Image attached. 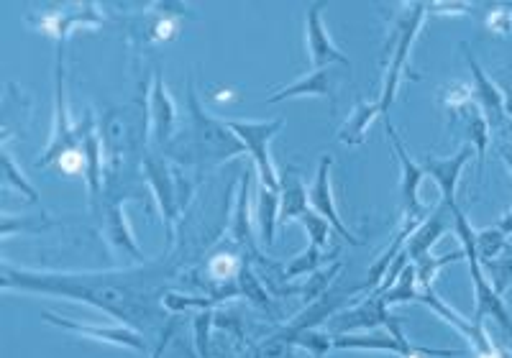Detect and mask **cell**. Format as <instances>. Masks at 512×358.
<instances>
[{
	"label": "cell",
	"mask_w": 512,
	"mask_h": 358,
	"mask_svg": "<svg viewBox=\"0 0 512 358\" xmlns=\"http://www.w3.org/2000/svg\"><path fill=\"white\" fill-rule=\"evenodd\" d=\"M474 241H477V254L479 261H492L507 249V236L497 226L482 228V231L474 233Z\"/></svg>",
	"instance_id": "obj_35"
},
{
	"label": "cell",
	"mask_w": 512,
	"mask_h": 358,
	"mask_svg": "<svg viewBox=\"0 0 512 358\" xmlns=\"http://www.w3.org/2000/svg\"><path fill=\"white\" fill-rule=\"evenodd\" d=\"M382 297L387 305H400V302H410L418 297V274H415L413 261H410V264L402 269V274L397 277V282L392 284V287L387 289Z\"/></svg>",
	"instance_id": "obj_31"
},
{
	"label": "cell",
	"mask_w": 512,
	"mask_h": 358,
	"mask_svg": "<svg viewBox=\"0 0 512 358\" xmlns=\"http://www.w3.org/2000/svg\"><path fill=\"white\" fill-rule=\"evenodd\" d=\"M384 128H387V136L392 141V149H395L397 159H400V169H402V182H400V192H402V208H405V215H413V218L425 220L428 218V208L420 203V182H423V169L415 159H410L408 149L402 144V139L397 136L395 126L390 123V118L384 116Z\"/></svg>",
	"instance_id": "obj_15"
},
{
	"label": "cell",
	"mask_w": 512,
	"mask_h": 358,
	"mask_svg": "<svg viewBox=\"0 0 512 358\" xmlns=\"http://www.w3.org/2000/svg\"><path fill=\"white\" fill-rule=\"evenodd\" d=\"M331 167H333L331 156H323L318 164V172H315L313 185H310V190H308V200H310V205H313L315 213L323 215V218L331 223L333 231H336L338 236L344 238V241H349L351 246H359L361 243L359 238H356L354 233L346 228V223L341 220V215H338L336 200H333V190H331Z\"/></svg>",
	"instance_id": "obj_17"
},
{
	"label": "cell",
	"mask_w": 512,
	"mask_h": 358,
	"mask_svg": "<svg viewBox=\"0 0 512 358\" xmlns=\"http://www.w3.org/2000/svg\"><path fill=\"white\" fill-rule=\"evenodd\" d=\"M256 223H259V241L264 246L274 243V228L280 223V192L267 190L259 185V197H256Z\"/></svg>",
	"instance_id": "obj_26"
},
{
	"label": "cell",
	"mask_w": 512,
	"mask_h": 358,
	"mask_svg": "<svg viewBox=\"0 0 512 358\" xmlns=\"http://www.w3.org/2000/svg\"><path fill=\"white\" fill-rule=\"evenodd\" d=\"M502 8H505V6H502ZM487 26L492 31H497V34H510V31H512V13L507 11V8H505V11H495L492 16L487 18Z\"/></svg>",
	"instance_id": "obj_40"
},
{
	"label": "cell",
	"mask_w": 512,
	"mask_h": 358,
	"mask_svg": "<svg viewBox=\"0 0 512 358\" xmlns=\"http://www.w3.org/2000/svg\"><path fill=\"white\" fill-rule=\"evenodd\" d=\"M172 279L175 269L164 259L113 272H39L11 264L0 269L3 292L85 302L134 330H149L164 320L162 297Z\"/></svg>",
	"instance_id": "obj_1"
},
{
	"label": "cell",
	"mask_w": 512,
	"mask_h": 358,
	"mask_svg": "<svg viewBox=\"0 0 512 358\" xmlns=\"http://www.w3.org/2000/svg\"><path fill=\"white\" fill-rule=\"evenodd\" d=\"M425 13H428V3H405L402 11H397L395 18H392V34H390V44H387L390 64H387V77H384L382 95H379V103H382V118L387 116L390 105L395 103L397 87H400L402 75H405V70H408L410 49H413L415 39H418V31L420 26H423Z\"/></svg>",
	"instance_id": "obj_3"
},
{
	"label": "cell",
	"mask_w": 512,
	"mask_h": 358,
	"mask_svg": "<svg viewBox=\"0 0 512 358\" xmlns=\"http://www.w3.org/2000/svg\"><path fill=\"white\" fill-rule=\"evenodd\" d=\"M82 126V156H85V185L90 192V205L95 210H103L100 203L105 197V154L103 139H100V128H95L93 110H85V118L80 121Z\"/></svg>",
	"instance_id": "obj_11"
},
{
	"label": "cell",
	"mask_w": 512,
	"mask_h": 358,
	"mask_svg": "<svg viewBox=\"0 0 512 358\" xmlns=\"http://www.w3.org/2000/svg\"><path fill=\"white\" fill-rule=\"evenodd\" d=\"M464 259V251H456V254H446V256H423V259L415 261V274H418V284L420 287H433V282H436L438 272H441L443 266L448 264H456V261Z\"/></svg>",
	"instance_id": "obj_33"
},
{
	"label": "cell",
	"mask_w": 512,
	"mask_h": 358,
	"mask_svg": "<svg viewBox=\"0 0 512 358\" xmlns=\"http://www.w3.org/2000/svg\"><path fill=\"white\" fill-rule=\"evenodd\" d=\"M144 179L149 190H152L154 200L159 205V213L164 220V233H167V254H172L177 238V223H180L182 213H185L187 203H190V185L185 179H180L177 169L157 154H146L144 162Z\"/></svg>",
	"instance_id": "obj_2"
},
{
	"label": "cell",
	"mask_w": 512,
	"mask_h": 358,
	"mask_svg": "<svg viewBox=\"0 0 512 358\" xmlns=\"http://www.w3.org/2000/svg\"><path fill=\"white\" fill-rule=\"evenodd\" d=\"M333 348H341V351H390L397 353L402 358H456L464 356V351H456V348H420L405 338L402 328L387 330V333H359V335H336Z\"/></svg>",
	"instance_id": "obj_8"
},
{
	"label": "cell",
	"mask_w": 512,
	"mask_h": 358,
	"mask_svg": "<svg viewBox=\"0 0 512 358\" xmlns=\"http://www.w3.org/2000/svg\"><path fill=\"white\" fill-rule=\"evenodd\" d=\"M305 41H308V57L313 70H326L331 64H344L351 67L349 57L333 44L328 26L323 21V3H310L308 16H305Z\"/></svg>",
	"instance_id": "obj_12"
},
{
	"label": "cell",
	"mask_w": 512,
	"mask_h": 358,
	"mask_svg": "<svg viewBox=\"0 0 512 358\" xmlns=\"http://www.w3.org/2000/svg\"><path fill=\"white\" fill-rule=\"evenodd\" d=\"M505 164L510 167V172H512V154H505Z\"/></svg>",
	"instance_id": "obj_43"
},
{
	"label": "cell",
	"mask_w": 512,
	"mask_h": 358,
	"mask_svg": "<svg viewBox=\"0 0 512 358\" xmlns=\"http://www.w3.org/2000/svg\"><path fill=\"white\" fill-rule=\"evenodd\" d=\"M415 302H420V305L431 307L436 315H441L443 320H446L448 325H454L456 330H459L461 335H464L466 341L472 343V348L477 351V356H484V353H495L497 346L492 343V338H489L487 333H484V328L479 323H472V320L461 318L459 312L451 310V307L446 305V302L441 300V297L436 295V289L433 287H420L418 289V297H415Z\"/></svg>",
	"instance_id": "obj_18"
},
{
	"label": "cell",
	"mask_w": 512,
	"mask_h": 358,
	"mask_svg": "<svg viewBox=\"0 0 512 358\" xmlns=\"http://www.w3.org/2000/svg\"><path fill=\"white\" fill-rule=\"evenodd\" d=\"M172 335H175V320H169V323H167V328H164V335H162V341H159L157 351H154L152 358H162L164 356V351H167L169 338H172Z\"/></svg>",
	"instance_id": "obj_41"
},
{
	"label": "cell",
	"mask_w": 512,
	"mask_h": 358,
	"mask_svg": "<svg viewBox=\"0 0 512 358\" xmlns=\"http://www.w3.org/2000/svg\"><path fill=\"white\" fill-rule=\"evenodd\" d=\"M497 228H500V231L505 233L507 238L512 236V210H507V213L502 215V218H500V223H497Z\"/></svg>",
	"instance_id": "obj_42"
},
{
	"label": "cell",
	"mask_w": 512,
	"mask_h": 358,
	"mask_svg": "<svg viewBox=\"0 0 512 358\" xmlns=\"http://www.w3.org/2000/svg\"><path fill=\"white\" fill-rule=\"evenodd\" d=\"M451 228H454V213H451L446 205H438V208L433 210L431 218H425L423 223L415 228L413 236H410L408 246H405L410 261H418L423 259V256L431 254L433 246H436Z\"/></svg>",
	"instance_id": "obj_22"
},
{
	"label": "cell",
	"mask_w": 512,
	"mask_h": 358,
	"mask_svg": "<svg viewBox=\"0 0 512 358\" xmlns=\"http://www.w3.org/2000/svg\"><path fill=\"white\" fill-rule=\"evenodd\" d=\"M377 116H382V103H379V100H372V103H369V100H361L354 108V113L346 118L341 131H338V141L346 146H361L367 141L369 126H372V121Z\"/></svg>",
	"instance_id": "obj_25"
},
{
	"label": "cell",
	"mask_w": 512,
	"mask_h": 358,
	"mask_svg": "<svg viewBox=\"0 0 512 358\" xmlns=\"http://www.w3.org/2000/svg\"><path fill=\"white\" fill-rule=\"evenodd\" d=\"M149 121H152V139L157 146H167L175 136L177 105L167 93L162 70H154L152 90H149Z\"/></svg>",
	"instance_id": "obj_20"
},
{
	"label": "cell",
	"mask_w": 512,
	"mask_h": 358,
	"mask_svg": "<svg viewBox=\"0 0 512 358\" xmlns=\"http://www.w3.org/2000/svg\"><path fill=\"white\" fill-rule=\"evenodd\" d=\"M241 266H244V256L239 251H221L205 264V272L213 279V284H226L236 282Z\"/></svg>",
	"instance_id": "obj_28"
},
{
	"label": "cell",
	"mask_w": 512,
	"mask_h": 358,
	"mask_svg": "<svg viewBox=\"0 0 512 358\" xmlns=\"http://www.w3.org/2000/svg\"><path fill=\"white\" fill-rule=\"evenodd\" d=\"M507 110H510V113H512V100H510V105H505V113H507Z\"/></svg>",
	"instance_id": "obj_44"
},
{
	"label": "cell",
	"mask_w": 512,
	"mask_h": 358,
	"mask_svg": "<svg viewBox=\"0 0 512 358\" xmlns=\"http://www.w3.org/2000/svg\"><path fill=\"white\" fill-rule=\"evenodd\" d=\"M297 223H303V228L308 231L310 246H318V249H328V241H331L333 226L328 223L323 215H318L315 210H308V213L300 215Z\"/></svg>",
	"instance_id": "obj_36"
},
{
	"label": "cell",
	"mask_w": 512,
	"mask_h": 358,
	"mask_svg": "<svg viewBox=\"0 0 512 358\" xmlns=\"http://www.w3.org/2000/svg\"><path fill=\"white\" fill-rule=\"evenodd\" d=\"M52 223H34V220H13L11 213L3 215V236H13V231H24V233H36V231H44V228H49Z\"/></svg>",
	"instance_id": "obj_38"
},
{
	"label": "cell",
	"mask_w": 512,
	"mask_h": 358,
	"mask_svg": "<svg viewBox=\"0 0 512 358\" xmlns=\"http://www.w3.org/2000/svg\"><path fill=\"white\" fill-rule=\"evenodd\" d=\"M41 320L59 330H67L72 335H80V338H88V341H98V343H108V346H118V348H131V351H146V341L144 333L141 330L128 328V325H90V323H77V320L62 318L57 312L44 310L41 312Z\"/></svg>",
	"instance_id": "obj_9"
},
{
	"label": "cell",
	"mask_w": 512,
	"mask_h": 358,
	"mask_svg": "<svg viewBox=\"0 0 512 358\" xmlns=\"http://www.w3.org/2000/svg\"><path fill=\"white\" fill-rule=\"evenodd\" d=\"M31 24L41 31V34L54 36V41H67V36L72 34L80 26H100L103 24V16H100L98 6L95 3H82V6L64 8V11L44 13L39 18H31Z\"/></svg>",
	"instance_id": "obj_19"
},
{
	"label": "cell",
	"mask_w": 512,
	"mask_h": 358,
	"mask_svg": "<svg viewBox=\"0 0 512 358\" xmlns=\"http://www.w3.org/2000/svg\"><path fill=\"white\" fill-rule=\"evenodd\" d=\"M454 213V233L459 236L461 241V251H464V259L469 261V272H472V282H474V318L472 323L482 325L484 318H495L507 333L512 335V318L510 312H507L505 302H502L500 292L492 287L487 277H484L482 261H479L477 254V241H474L472 226H469V220H466L464 210L456 208L451 210Z\"/></svg>",
	"instance_id": "obj_4"
},
{
	"label": "cell",
	"mask_w": 512,
	"mask_h": 358,
	"mask_svg": "<svg viewBox=\"0 0 512 358\" xmlns=\"http://www.w3.org/2000/svg\"><path fill=\"white\" fill-rule=\"evenodd\" d=\"M303 213H308V187L295 169H285L280 174V223L287 226Z\"/></svg>",
	"instance_id": "obj_24"
},
{
	"label": "cell",
	"mask_w": 512,
	"mask_h": 358,
	"mask_svg": "<svg viewBox=\"0 0 512 358\" xmlns=\"http://www.w3.org/2000/svg\"><path fill=\"white\" fill-rule=\"evenodd\" d=\"M472 8V3H428V13L433 16H464Z\"/></svg>",
	"instance_id": "obj_39"
},
{
	"label": "cell",
	"mask_w": 512,
	"mask_h": 358,
	"mask_svg": "<svg viewBox=\"0 0 512 358\" xmlns=\"http://www.w3.org/2000/svg\"><path fill=\"white\" fill-rule=\"evenodd\" d=\"M472 154V144H466L461 146L454 156H448V159H438V156H423V159H420V169H423L425 174H431L433 182H436L438 190H441L443 205H446L448 210L459 208V205H456V187H459L461 172H464V167L469 164Z\"/></svg>",
	"instance_id": "obj_16"
},
{
	"label": "cell",
	"mask_w": 512,
	"mask_h": 358,
	"mask_svg": "<svg viewBox=\"0 0 512 358\" xmlns=\"http://www.w3.org/2000/svg\"><path fill=\"white\" fill-rule=\"evenodd\" d=\"M236 282H239L241 297H246L251 305L262 307V310H269V312L274 310L272 297H269L267 287L262 284V279L256 277L254 266H251L249 261H244V266H241V272H239V277H236Z\"/></svg>",
	"instance_id": "obj_29"
},
{
	"label": "cell",
	"mask_w": 512,
	"mask_h": 358,
	"mask_svg": "<svg viewBox=\"0 0 512 358\" xmlns=\"http://www.w3.org/2000/svg\"><path fill=\"white\" fill-rule=\"evenodd\" d=\"M187 108H190V136H192V151L205 159V162H223L231 156L241 154L244 144L231 133L226 121H216L203 113L192 77L187 80Z\"/></svg>",
	"instance_id": "obj_6"
},
{
	"label": "cell",
	"mask_w": 512,
	"mask_h": 358,
	"mask_svg": "<svg viewBox=\"0 0 512 358\" xmlns=\"http://www.w3.org/2000/svg\"><path fill=\"white\" fill-rule=\"evenodd\" d=\"M103 223H105V238L111 243L113 249L121 251V254L131 256L136 264H144L146 254L139 249L136 243L134 231H131V223L126 218V197L113 195V192H105L103 197Z\"/></svg>",
	"instance_id": "obj_13"
},
{
	"label": "cell",
	"mask_w": 512,
	"mask_h": 358,
	"mask_svg": "<svg viewBox=\"0 0 512 358\" xmlns=\"http://www.w3.org/2000/svg\"><path fill=\"white\" fill-rule=\"evenodd\" d=\"M254 174L246 169L244 177H241V187L239 195H236V210H233V220H231V243L236 246L239 254H246L244 261H249L251 266L259 264L264 269H274L272 261H267L259 251L254 241V231H251V210H249V200H251V182H254Z\"/></svg>",
	"instance_id": "obj_10"
},
{
	"label": "cell",
	"mask_w": 512,
	"mask_h": 358,
	"mask_svg": "<svg viewBox=\"0 0 512 358\" xmlns=\"http://www.w3.org/2000/svg\"><path fill=\"white\" fill-rule=\"evenodd\" d=\"M64 49L67 41H57V59H54V126L47 149L36 162V167H52L59 159L82 146V126L70 121V105H67V72H64Z\"/></svg>",
	"instance_id": "obj_5"
},
{
	"label": "cell",
	"mask_w": 512,
	"mask_h": 358,
	"mask_svg": "<svg viewBox=\"0 0 512 358\" xmlns=\"http://www.w3.org/2000/svg\"><path fill=\"white\" fill-rule=\"evenodd\" d=\"M323 261H326V249H318V246H310L308 243V249H305L300 256H295V259L285 266L282 277L297 279V277H305V274H315Z\"/></svg>",
	"instance_id": "obj_34"
},
{
	"label": "cell",
	"mask_w": 512,
	"mask_h": 358,
	"mask_svg": "<svg viewBox=\"0 0 512 358\" xmlns=\"http://www.w3.org/2000/svg\"><path fill=\"white\" fill-rule=\"evenodd\" d=\"M402 328L400 315H392L390 305L384 302L382 295H369L361 305L336 315V335H346L349 330H374Z\"/></svg>",
	"instance_id": "obj_14"
},
{
	"label": "cell",
	"mask_w": 512,
	"mask_h": 358,
	"mask_svg": "<svg viewBox=\"0 0 512 358\" xmlns=\"http://www.w3.org/2000/svg\"><path fill=\"white\" fill-rule=\"evenodd\" d=\"M226 126L231 128L233 136L249 151L256 174H259V185L280 192V172L272 164L269 144L282 131L285 118H274V121H226Z\"/></svg>",
	"instance_id": "obj_7"
},
{
	"label": "cell",
	"mask_w": 512,
	"mask_h": 358,
	"mask_svg": "<svg viewBox=\"0 0 512 358\" xmlns=\"http://www.w3.org/2000/svg\"><path fill=\"white\" fill-rule=\"evenodd\" d=\"M218 312L213 310H198L192 315V335H195V351L198 358H213L210 356V333L216 328Z\"/></svg>",
	"instance_id": "obj_32"
},
{
	"label": "cell",
	"mask_w": 512,
	"mask_h": 358,
	"mask_svg": "<svg viewBox=\"0 0 512 358\" xmlns=\"http://www.w3.org/2000/svg\"><path fill=\"white\" fill-rule=\"evenodd\" d=\"M466 128H469V141H472L474 146V154H477V172L482 174V167H484V154H487V146H489V136H492V128H489L487 118H484V113L477 108H469L466 105Z\"/></svg>",
	"instance_id": "obj_27"
},
{
	"label": "cell",
	"mask_w": 512,
	"mask_h": 358,
	"mask_svg": "<svg viewBox=\"0 0 512 358\" xmlns=\"http://www.w3.org/2000/svg\"><path fill=\"white\" fill-rule=\"evenodd\" d=\"M292 98H331V103H336V98H333L331 67H326V70H313L310 75L292 82V85L282 87L280 93L269 95L267 103H282V100H292Z\"/></svg>",
	"instance_id": "obj_23"
},
{
	"label": "cell",
	"mask_w": 512,
	"mask_h": 358,
	"mask_svg": "<svg viewBox=\"0 0 512 358\" xmlns=\"http://www.w3.org/2000/svg\"><path fill=\"white\" fill-rule=\"evenodd\" d=\"M333 341H336V335L323 333V330H318V328H308L297 335L295 346L305 348V351H308L313 358H323L333 348Z\"/></svg>",
	"instance_id": "obj_37"
},
{
	"label": "cell",
	"mask_w": 512,
	"mask_h": 358,
	"mask_svg": "<svg viewBox=\"0 0 512 358\" xmlns=\"http://www.w3.org/2000/svg\"><path fill=\"white\" fill-rule=\"evenodd\" d=\"M461 49H464L466 64H469V70H472L474 98H477L479 110H482L484 118H487L489 128L502 126V123H505V95L500 93V87H497L495 82L484 75L482 64H479L477 57L469 52V47H466V44H461Z\"/></svg>",
	"instance_id": "obj_21"
},
{
	"label": "cell",
	"mask_w": 512,
	"mask_h": 358,
	"mask_svg": "<svg viewBox=\"0 0 512 358\" xmlns=\"http://www.w3.org/2000/svg\"><path fill=\"white\" fill-rule=\"evenodd\" d=\"M3 179H6L8 187H16L21 195H26L29 203H39V192L31 185L29 179L24 177V172L16 167V159H13V151L8 149V139H3Z\"/></svg>",
	"instance_id": "obj_30"
}]
</instances>
